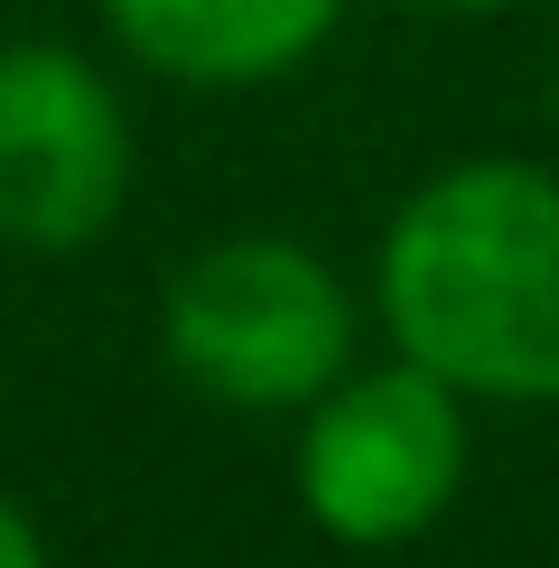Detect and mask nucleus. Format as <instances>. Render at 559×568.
<instances>
[{"label":"nucleus","instance_id":"nucleus-1","mask_svg":"<svg viewBox=\"0 0 559 568\" xmlns=\"http://www.w3.org/2000/svg\"><path fill=\"white\" fill-rule=\"evenodd\" d=\"M373 326L476 410L559 400V159L476 150L392 205L373 243Z\"/></svg>","mask_w":559,"mask_h":568},{"label":"nucleus","instance_id":"nucleus-7","mask_svg":"<svg viewBox=\"0 0 559 568\" xmlns=\"http://www.w3.org/2000/svg\"><path fill=\"white\" fill-rule=\"evenodd\" d=\"M402 10H429V19H504V10H531V0H402Z\"/></svg>","mask_w":559,"mask_h":568},{"label":"nucleus","instance_id":"nucleus-3","mask_svg":"<svg viewBox=\"0 0 559 568\" xmlns=\"http://www.w3.org/2000/svg\"><path fill=\"white\" fill-rule=\"evenodd\" d=\"M476 476V400L429 364H345L289 429V494L336 550H402L438 531Z\"/></svg>","mask_w":559,"mask_h":568},{"label":"nucleus","instance_id":"nucleus-5","mask_svg":"<svg viewBox=\"0 0 559 568\" xmlns=\"http://www.w3.org/2000/svg\"><path fill=\"white\" fill-rule=\"evenodd\" d=\"M112 47L186 93H252L326 57L355 0H93Z\"/></svg>","mask_w":559,"mask_h":568},{"label":"nucleus","instance_id":"nucleus-6","mask_svg":"<svg viewBox=\"0 0 559 568\" xmlns=\"http://www.w3.org/2000/svg\"><path fill=\"white\" fill-rule=\"evenodd\" d=\"M0 568H47V531L19 513V494H0Z\"/></svg>","mask_w":559,"mask_h":568},{"label":"nucleus","instance_id":"nucleus-4","mask_svg":"<svg viewBox=\"0 0 559 568\" xmlns=\"http://www.w3.org/2000/svg\"><path fill=\"white\" fill-rule=\"evenodd\" d=\"M122 84L65 38H0V243L84 252L131 205Z\"/></svg>","mask_w":559,"mask_h":568},{"label":"nucleus","instance_id":"nucleus-8","mask_svg":"<svg viewBox=\"0 0 559 568\" xmlns=\"http://www.w3.org/2000/svg\"><path fill=\"white\" fill-rule=\"evenodd\" d=\"M550 159H559V84H550Z\"/></svg>","mask_w":559,"mask_h":568},{"label":"nucleus","instance_id":"nucleus-2","mask_svg":"<svg viewBox=\"0 0 559 568\" xmlns=\"http://www.w3.org/2000/svg\"><path fill=\"white\" fill-rule=\"evenodd\" d=\"M364 298L298 233H215L159 290V354L215 410L298 419L355 364Z\"/></svg>","mask_w":559,"mask_h":568}]
</instances>
